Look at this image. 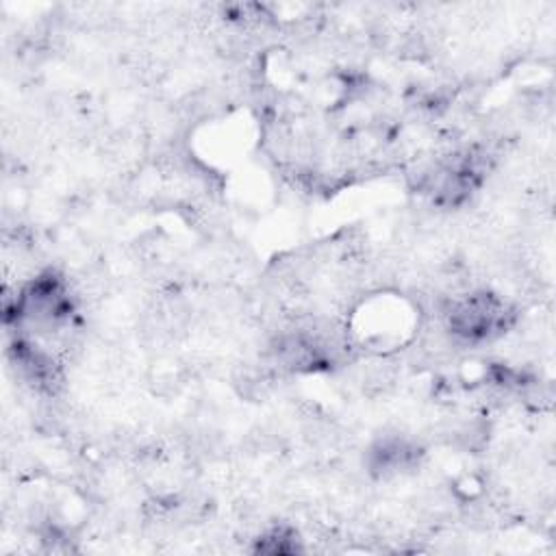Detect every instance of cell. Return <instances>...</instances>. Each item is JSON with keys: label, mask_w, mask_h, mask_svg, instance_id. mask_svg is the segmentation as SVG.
Segmentation results:
<instances>
[{"label": "cell", "mask_w": 556, "mask_h": 556, "mask_svg": "<svg viewBox=\"0 0 556 556\" xmlns=\"http://www.w3.org/2000/svg\"><path fill=\"white\" fill-rule=\"evenodd\" d=\"M445 317L452 334H456L463 341L478 343L504 332V328L508 326L510 311L497 295L480 291L454 300Z\"/></svg>", "instance_id": "obj_1"}, {"label": "cell", "mask_w": 556, "mask_h": 556, "mask_svg": "<svg viewBox=\"0 0 556 556\" xmlns=\"http://www.w3.org/2000/svg\"><path fill=\"white\" fill-rule=\"evenodd\" d=\"M417 463V450L402 439L380 441L371 450L369 467L380 476H393L410 469Z\"/></svg>", "instance_id": "obj_2"}]
</instances>
